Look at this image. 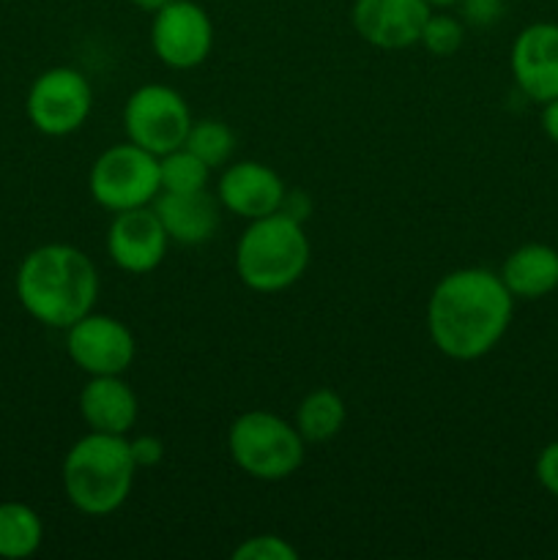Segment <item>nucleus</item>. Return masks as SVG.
I'll list each match as a JSON object with an SVG mask.
<instances>
[{
    "label": "nucleus",
    "instance_id": "obj_20",
    "mask_svg": "<svg viewBox=\"0 0 558 560\" xmlns=\"http://www.w3.org/2000/svg\"><path fill=\"white\" fill-rule=\"evenodd\" d=\"M211 173L213 170L186 145L159 156V184H162V191H170V195L208 189Z\"/></svg>",
    "mask_w": 558,
    "mask_h": 560
},
{
    "label": "nucleus",
    "instance_id": "obj_12",
    "mask_svg": "<svg viewBox=\"0 0 558 560\" xmlns=\"http://www.w3.org/2000/svg\"><path fill=\"white\" fill-rule=\"evenodd\" d=\"M167 246L170 238L153 206L113 213L107 230V255L120 271L135 277L156 271L167 257Z\"/></svg>",
    "mask_w": 558,
    "mask_h": 560
},
{
    "label": "nucleus",
    "instance_id": "obj_2",
    "mask_svg": "<svg viewBox=\"0 0 558 560\" xmlns=\"http://www.w3.org/2000/svg\"><path fill=\"white\" fill-rule=\"evenodd\" d=\"M14 290L33 320L66 331L96 306L98 271L77 246L42 244L22 257Z\"/></svg>",
    "mask_w": 558,
    "mask_h": 560
},
{
    "label": "nucleus",
    "instance_id": "obj_8",
    "mask_svg": "<svg viewBox=\"0 0 558 560\" xmlns=\"http://www.w3.org/2000/svg\"><path fill=\"white\" fill-rule=\"evenodd\" d=\"M93 109V88L82 71L55 66L31 82L25 98L27 120L44 137H69L85 126Z\"/></svg>",
    "mask_w": 558,
    "mask_h": 560
},
{
    "label": "nucleus",
    "instance_id": "obj_10",
    "mask_svg": "<svg viewBox=\"0 0 558 560\" xmlns=\"http://www.w3.org/2000/svg\"><path fill=\"white\" fill-rule=\"evenodd\" d=\"M66 353L88 377L124 375L135 364L137 342L124 320L88 312L74 326L66 328Z\"/></svg>",
    "mask_w": 558,
    "mask_h": 560
},
{
    "label": "nucleus",
    "instance_id": "obj_19",
    "mask_svg": "<svg viewBox=\"0 0 558 560\" xmlns=\"http://www.w3.org/2000/svg\"><path fill=\"white\" fill-rule=\"evenodd\" d=\"M44 541V523L27 503H0V558L22 560L36 556Z\"/></svg>",
    "mask_w": 558,
    "mask_h": 560
},
{
    "label": "nucleus",
    "instance_id": "obj_22",
    "mask_svg": "<svg viewBox=\"0 0 558 560\" xmlns=\"http://www.w3.org/2000/svg\"><path fill=\"white\" fill-rule=\"evenodd\" d=\"M465 42V25L452 14H430L421 31L419 44L435 58H449L457 52Z\"/></svg>",
    "mask_w": 558,
    "mask_h": 560
},
{
    "label": "nucleus",
    "instance_id": "obj_30",
    "mask_svg": "<svg viewBox=\"0 0 558 560\" xmlns=\"http://www.w3.org/2000/svg\"><path fill=\"white\" fill-rule=\"evenodd\" d=\"M427 3H430L432 9H449V5H457L460 0H427Z\"/></svg>",
    "mask_w": 558,
    "mask_h": 560
},
{
    "label": "nucleus",
    "instance_id": "obj_14",
    "mask_svg": "<svg viewBox=\"0 0 558 560\" xmlns=\"http://www.w3.org/2000/svg\"><path fill=\"white\" fill-rule=\"evenodd\" d=\"M284 191H288V186L279 178L277 170L263 162L244 159V162L224 164L217 184V200L224 211L252 222V219L277 213L282 208Z\"/></svg>",
    "mask_w": 558,
    "mask_h": 560
},
{
    "label": "nucleus",
    "instance_id": "obj_29",
    "mask_svg": "<svg viewBox=\"0 0 558 560\" xmlns=\"http://www.w3.org/2000/svg\"><path fill=\"white\" fill-rule=\"evenodd\" d=\"M170 0H131V5H135V9H140V11H146V14H156L159 9H164V5H167Z\"/></svg>",
    "mask_w": 558,
    "mask_h": 560
},
{
    "label": "nucleus",
    "instance_id": "obj_26",
    "mask_svg": "<svg viewBox=\"0 0 558 560\" xmlns=\"http://www.w3.org/2000/svg\"><path fill=\"white\" fill-rule=\"evenodd\" d=\"M129 452L135 459L137 470L140 468H156L164 459V443L156 435H137L129 438Z\"/></svg>",
    "mask_w": 558,
    "mask_h": 560
},
{
    "label": "nucleus",
    "instance_id": "obj_1",
    "mask_svg": "<svg viewBox=\"0 0 558 560\" xmlns=\"http://www.w3.org/2000/svg\"><path fill=\"white\" fill-rule=\"evenodd\" d=\"M514 299L490 268H457L441 277L427 301V334L438 353L476 361L501 345L512 326Z\"/></svg>",
    "mask_w": 558,
    "mask_h": 560
},
{
    "label": "nucleus",
    "instance_id": "obj_5",
    "mask_svg": "<svg viewBox=\"0 0 558 560\" xmlns=\"http://www.w3.org/2000/svg\"><path fill=\"white\" fill-rule=\"evenodd\" d=\"M228 452L249 479L284 481L304 465L306 441L293 421L268 410H246L230 424Z\"/></svg>",
    "mask_w": 558,
    "mask_h": 560
},
{
    "label": "nucleus",
    "instance_id": "obj_3",
    "mask_svg": "<svg viewBox=\"0 0 558 560\" xmlns=\"http://www.w3.org/2000/svg\"><path fill=\"white\" fill-rule=\"evenodd\" d=\"M137 465L129 438L88 432L71 443L60 465V481L71 506L85 517H107L131 495Z\"/></svg>",
    "mask_w": 558,
    "mask_h": 560
},
{
    "label": "nucleus",
    "instance_id": "obj_25",
    "mask_svg": "<svg viewBox=\"0 0 558 560\" xmlns=\"http://www.w3.org/2000/svg\"><path fill=\"white\" fill-rule=\"evenodd\" d=\"M534 474L536 481L542 485V490L550 492L553 498H558V441L547 443V446L536 454Z\"/></svg>",
    "mask_w": 558,
    "mask_h": 560
},
{
    "label": "nucleus",
    "instance_id": "obj_23",
    "mask_svg": "<svg viewBox=\"0 0 558 560\" xmlns=\"http://www.w3.org/2000/svg\"><path fill=\"white\" fill-rule=\"evenodd\" d=\"M235 560H295L299 550L288 539L277 534L249 536L233 550Z\"/></svg>",
    "mask_w": 558,
    "mask_h": 560
},
{
    "label": "nucleus",
    "instance_id": "obj_24",
    "mask_svg": "<svg viewBox=\"0 0 558 560\" xmlns=\"http://www.w3.org/2000/svg\"><path fill=\"white\" fill-rule=\"evenodd\" d=\"M463 20L474 27H490L503 16L507 0H460Z\"/></svg>",
    "mask_w": 558,
    "mask_h": 560
},
{
    "label": "nucleus",
    "instance_id": "obj_7",
    "mask_svg": "<svg viewBox=\"0 0 558 560\" xmlns=\"http://www.w3.org/2000/svg\"><path fill=\"white\" fill-rule=\"evenodd\" d=\"M191 124L195 120L186 98L175 88L159 82L140 85L124 104L126 140L153 156H164L184 145Z\"/></svg>",
    "mask_w": 558,
    "mask_h": 560
},
{
    "label": "nucleus",
    "instance_id": "obj_16",
    "mask_svg": "<svg viewBox=\"0 0 558 560\" xmlns=\"http://www.w3.org/2000/svg\"><path fill=\"white\" fill-rule=\"evenodd\" d=\"M80 416L88 430L129 435L140 416V402L124 375H96L82 386Z\"/></svg>",
    "mask_w": 558,
    "mask_h": 560
},
{
    "label": "nucleus",
    "instance_id": "obj_15",
    "mask_svg": "<svg viewBox=\"0 0 558 560\" xmlns=\"http://www.w3.org/2000/svg\"><path fill=\"white\" fill-rule=\"evenodd\" d=\"M151 206L167 238L175 244H206L217 235L219 224H222V206H219L217 197L208 195V189L184 191V195L159 191Z\"/></svg>",
    "mask_w": 558,
    "mask_h": 560
},
{
    "label": "nucleus",
    "instance_id": "obj_18",
    "mask_svg": "<svg viewBox=\"0 0 558 560\" xmlns=\"http://www.w3.org/2000/svg\"><path fill=\"white\" fill-rule=\"evenodd\" d=\"M348 408L334 388H315L299 402L293 424L306 443H326L342 432Z\"/></svg>",
    "mask_w": 558,
    "mask_h": 560
},
{
    "label": "nucleus",
    "instance_id": "obj_9",
    "mask_svg": "<svg viewBox=\"0 0 558 560\" xmlns=\"http://www.w3.org/2000/svg\"><path fill=\"white\" fill-rule=\"evenodd\" d=\"M151 49L167 69L189 71L213 49V22L195 0H170L153 14Z\"/></svg>",
    "mask_w": 558,
    "mask_h": 560
},
{
    "label": "nucleus",
    "instance_id": "obj_11",
    "mask_svg": "<svg viewBox=\"0 0 558 560\" xmlns=\"http://www.w3.org/2000/svg\"><path fill=\"white\" fill-rule=\"evenodd\" d=\"M514 85L525 98L547 104L558 98V22H531L509 49Z\"/></svg>",
    "mask_w": 558,
    "mask_h": 560
},
{
    "label": "nucleus",
    "instance_id": "obj_6",
    "mask_svg": "<svg viewBox=\"0 0 558 560\" xmlns=\"http://www.w3.org/2000/svg\"><path fill=\"white\" fill-rule=\"evenodd\" d=\"M88 189H91L93 202L109 213L151 206L162 191L159 156L142 151L129 140L115 142L93 159Z\"/></svg>",
    "mask_w": 558,
    "mask_h": 560
},
{
    "label": "nucleus",
    "instance_id": "obj_4",
    "mask_svg": "<svg viewBox=\"0 0 558 560\" xmlns=\"http://www.w3.org/2000/svg\"><path fill=\"white\" fill-rule=\"evenodd\" d=\"M310 257L304 222L277 211L246 224L235 244V273L255 293H282L304 277Z\"/></svg>",
    "mask_w": 558,
    "mask_h": 560
},
{
    "label": "nucleus",
    "instance_id": "obj_17",
    "mask_svg": "<svg viewBox=\"0 0 558 560\" xmlns=\"http://www.w3.org/2000/svg\"><path fill=\"white\" fill-rule=\"evenodd\" d=\"M514 301H539L558 290V249L550 244H523L509 252L498 271Z\"/></svg>",
    "mask_w": 558,
    "mask_h": 560
},
{
    "label": "nucleus",
    "instance_id": "obj_21",
    "mask_svg": "<svg viewBox=\"0 0 558 560\" xmlns=\"http://www.w3.org/2000/svg\"><path fill=\"white\" fill-rule=\"evenodd\" d=\"M184 145L189 148L195 156H200L208 167L219 170L224 167V164H230V159H233L235 135L228 124H222V120H195L189 135H186Z\"/></svg>",
    "mask_w": 558,
    "mask_h": 560
},
{
    "label": "nucleus",
    "instance_id": "obj_27",
    "mask_svg": "<svg viewBox=\"0 0 558 560\" xmlns=\"http://www.w3.org/2000/svg\"><path fill=\"white\" fill-rule=\"evenodd\" d=\"M279 211L288 213V217L295 219V222H304L312 211V202L304 191H284V200H282V208H279Z\"/></svg>",
    "mask_w": 558,
    "mask_h": 560
},
{
    "label": "nucleus",
    "instance_id": "obj_28",
    "mask_svg": "<svg viewBox=\"0 0 558 560\" xmlns=\"http://www.w3.org/2000/svg\"><path fill=\"white\" fill-rule=\"evenodd\" d=\"M542 131H545L547 140L553 142V145H558V98H553V102L542 104Z\"/></svg>",
    "mask_w": 558,
    "mask_h": 560
},
{
    "label": "nucleus",
    "instance_id": "obj_13",
    "mask_svg": "<svg viewBox=\"0 0 558 560\" xmlns=\"http://www.w3.org/2000/svg\"><path fill=\"white\" fill-rule=\"evenodd\" d=\"M432 5L427 0H356L350 20L361 42L377 49H408L419 44Z\"/></svg>",
    "mask_w": 558,
    "mask_h": 560
}]
</instances>
